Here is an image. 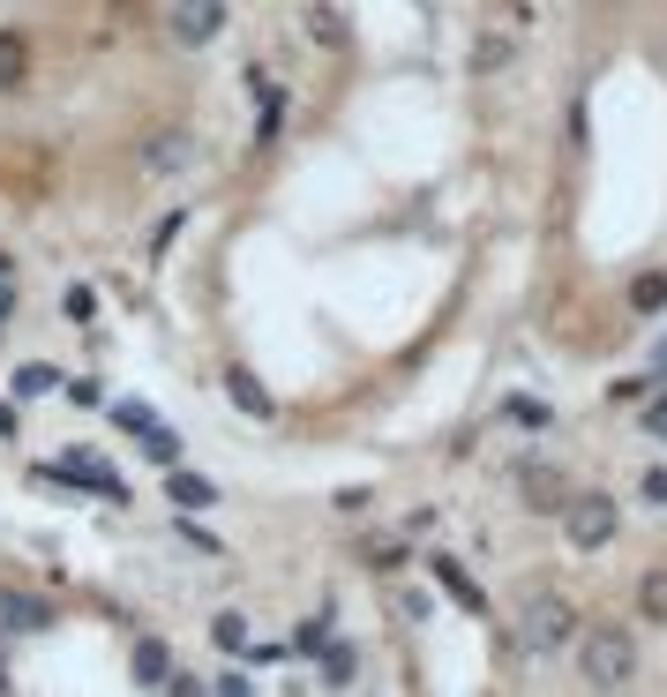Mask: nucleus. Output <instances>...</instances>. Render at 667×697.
<instances>
[{"mask_svg":"<svg viewBox=\"0 0 667 697\" xmlns=\"http://www.w3.org/2000/svg\"><path fill=\"white\" fill-rule=\"evenodd\" d=\"M510 420H518V428H547V406L541 398H510Z\"/></svg>","mask_w":667,"mask_h":697,"instance_id":"20","label":"nucleus"},{"mask_svg":"<svg viewBox=\"0 0 667 697\" xmlns=\"http://www.w3.org/2000/svg\"><path fill=\"white\" fill-rule=\"evenodd\" d=\"M173 667H166V645H158V638H143V645H135V683H166Z\"/></svg>","mask_w":667,"mask_h":697,"instance_id":"14","label":"nucleus"},{"mask_svg":"<svg viewBox=\"0 0 667 697\" xmlns=\"http://www.w3.org/2000/svg\"><path fill=\"white\" fill-rule=\"evenodd\" d=\"M173 502H188V510H203V502H210V480H196V473H173Z\"/></svg>","mask_w":667,"mask_h":697,"instance_id":"18","label":"nucleus"},{"mask_svg":"<svg viewBox=\"0 0 667 697\" xmlns=\"http://www.w3.org/2000/svg\"><path fill=\"white\" fill-rule=\"evenodd\" d=\"M60 316H68V323H90V316H98V292H90V286H68V292H60Z\"/></svg>","mask_w":667,"mask_h":697,"instance_id":"16","label":"nucleus"},{"mask_svg":"<svg viewBox=\"0 0 667 697\" xmlns=\"http://www.w3.org/2000/svg\"><path fill=\"white\" fill-rule=\"evenodd\" d=\"M570 638H578V608H570L563 593H533L525 616H518V645H525V653H563Z\"/></svg>","mask_w":667,"mask_h":697,"instance_id":"2","label":"nucleus"},{"mask_svg":"<svg viewBox=\"0 0 667 697\" xmlns=\"http://www.w3.org/2000/svg\"><path fill=\"white\" fill-rule=\"evenodd\" d=\"M0 683H8V675H0Z\"/></svg>","mask_w":667,"mask_h":697,"instance_id":"27","label":"nucleus"},{"mask_svg":"<svg viewBox=\"0 0 667 697\" xmlns=\"http://www.w3.org/2000/svg\"><path fill=\"white\" fill-rule=\"evenodd\" d=\"M645 502H660V510H667V465H653V473H645Z\"/></svg>","mask_w":667,"mask_h":697,"instance_id":"22","label":"nucleus"},{"mask_svg":"<svg viewBox=\"0 0 667 697\" xmlns=\"http://www.w3.org/2000/svg\"><path fill=\"white\" fill-rule=\"evenodd\" d=\"M8 308H15V286H8V278H0V316H8Z\"/></svg>","mask_w":667,"mask_h":697,"instance_id":"25","label":"nucleus"},{"mask_svg":"<svg viewBox=\"0 0 667 697\" xmlns=\"http://www.w3.org/2000/svg\"><path fill=\"white\" fill-rule=\"evenodd\" d=\"M23 76H31V45L15 31H0V90H23Z\"/></svg>","mask_w":667,"mask_h":697,"instance_id":"11","label":"nucleus"},{"mask_svg":"<svg viewBox=\"0 0 667 697\" xmlns=\"http://www.w3.org/2000/svg\"><path fill=\"white\" fill-rule=\"evenodd\" d=\"M0 622H15V630H38L45 608H38V600H0Z\"/></svg>","mask_w":667,"mask_h":697,"instance_id":"19","label":"nucleus"},{"mask_svg":"<svg viewBox=\"0 0 667 697\" xmlns=\"http://www.w3.org/2000/svg\"><path fill=\"white\" fill-rule=\"evenodd\" d=\"M653 375H667V330L653 338Z\"/></svg>","mask_w":667,"mask_h":697,"instance_id":"24","label":"nucleus"},{"mask_svg":"<svg viewBox=\"0 0 667 697\" xmlns=\"http://www.w3.org/2000/svg\"><path fill=\"white\" fill-rule=\"evenodd\" d=\"M563 510H570V547H585V555H592V547H608V540L623 533L615 495H570Z\"/></svg>","mask_w":667,"mask_h":697,"instance_id":"3","label":"nucleus"},{"mask_svg":"<svg viewBox=\"0 0 667 697\" xmlns=\"http://www.w3.org/2000/svg\"><path fill=\"white\" fill-rule=\"evenodd\" d=\"M225 31V0H173V38L180 45H210Z\"/></svg>","mask_w":667,"mask_h":697,"instance_id":"6","label":"nucleus"},{"mask_svg":"<svg viewBox=\"0 0 667 697\" xmlns=\"http://www.w3.org/2000/svg\"><path fill=\"white\" fill-rule=\"evenodd\" d=\"M113 420H121L127 435H143V428H158V420H151V406H113Z\"/></svg>","mask_w":667,"mask_h":697,"instance_id":"21","label":"nucleus"},{"mask_svg":"<svg viewBox=\"0 0 667 697\" xmlns=\"http://www.w3.org/2000/svg\"><path fill=\"white\" fill-rule=\"evenodd\" d=\"M518 488H525L533 510H563V502H570V480H563L555 465H541V457H518Z\"/></svg>","mask_w":667,"mask_h":697,"instance_id":"7","label":"nucleus"},{"mask_svg":"<svg viewBox=\"0 0 667 697\" xmlns=\"http://www.w3.org/2000/svg\"><path fill=\"white\" fill-rule=\"evenodd\" d=\"M45 488H90V495H121V480L105 473V457H90V451H60L53 465L38 473Z\"/></svg>","mask_w":667,"mask_h":697,"instance_id":"5","label":"nucleus"},{"mask_svg":"<svg viewBox=\"0 0 667 697\" xmlns=\"http://www.w3.org/2000/svg\"><path fill=\"white\" fill-rule=\"evenodd\" d=\"M510 53H518L510 38H480V53H473V68H480V76H496V68H510Z\"/></svg>","mask_w":667,"mask_h":697,"instance_id":"15","label":"nucleus"},{"mask_svg":"<svg viewBox=\"0 0 667 697\" xmlns=\"http://www.w3.org/2000/svg\"><path fill=\"white\" fill-rule=\"evenodd\" d=\"M0 278H15V263H8V255H0Z\"/></svg>","mask_w":667,"mask_h":697,"instance_id":"26","label":"nucleus"},{"mask_svg":"<svg viewBox=\"0 0 667 697\" xmlns=\"http://www.w3.org/2000/svg\"><path fill=\"white\" fill-rule=\"evenodd\" d=\"M637 616H645V622H667V571H645V577H637Z\"/></svg>","mask_w":667,"mask_h":697,"instance_id":"12","label":"nucleus"},{"mask_svg":"<svg viewBox=\"0 0 667 697\" xmlns=\"http://www.w3.org/2000/svg\"><path fill=\"white\" fill-rule=\"evenodd\" d=\"M196 165V135L188 128H158V135H143V151H135V173L143 180H180Z\"/></svg>","mask_w":667,"mask_h":697,"instance_id":"4","label":"nucleus"},{"mask_svg":"<svg viewBox=\"0 0 667 697\" xmlns=\"http://www.w3.org/2000/svg\"><path fill=\"white\" fill-rule=\"evenodd\" d=\"M630 308H637V316H660L667 308V270H645V278L630 286Z\"/></svg>","mask_w":667,"mask_h":697,"instance_id":"13","label":"nucleus"},{"mask_svg":"<svg viewBox=\"0 0 667 697\" xmlns=\"http://www.w3.org/2000/svg\"><path fill=\"white\" fill-rule=\"evenodd\" d=\"M435 585H443V593H451V600H458L465 616H488V593H480V585H473V571H465L458 555H435Z\"/></svg>","mask_w":667,"mask_h":697,"instance_id":"8","label":"nucleus"},{"mask_svg":"<svg viewBox=\"0 0 667 697\" xmlns=\"http://www.w3.org/2000/svg\"><path fill=\"white\" fill-rule=\"evenodd\" d=\"M225 398H233V412H248V420H270V390H263V383H255L248 368H225Z\"/></svg>","mask_w":667,"mask_h":697,"instance_id":"10","label":"nucleus"},{"mask_svg":"<svg viewBox=\"0 0 667 697\" xmlns=\"http://www.w3.org/2000/svg\"><path fill=\"white\" fill-rule=\"evenodd\" d=\"M300 31H308V38L323 45V53H345V45H353V23H345V15H337L331 0H315V8H308V15H300Z\"/></svg>","mask_w":667,"mask_h":697,"instance_id":"9","label":"nucleus"},{"mask_svg":"<svg viewBox=\"0 0 667 697\" xmlns=\"http://www.w3.org/2000/svg\"><path fill=\"white\" fill-rule=\"evenodd\" d=\"M210 638H218L225 653H248V622H241V616H218V622H210Z\"/></svg>","mask_w":667,"mask_h":697,"instance_id":"17","label":"nucleus"},{"mask_svg":"<svg viewBox=\"0 0 667 697\" xmlns=\"http://www.w3.org/2000/svg\"><path fill=\"white\" fill-rule=\"evenodd\" d=\"M645 435H660V443H667V398H660V406H645Z\"/></svg>","mask_w":667,"mask_h":697,"instance_id":"23","label":"nucleus"},{"mask_svg":"<svg viewBox=\"0 0 667 697\" xmlns=\"http://www.w3.org/2000/svg\"><path fill=\"white\" fill-rule=\"evenodd\" d=\"M570 645H578V675L592 683V690H615V683L637 675V638L615 630V622H600V630H585V622H578Z\"/></svg>","mask_w":667,"mask_h":697,"instance_id":"1","label":"nucleus"}]
</instances>
